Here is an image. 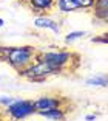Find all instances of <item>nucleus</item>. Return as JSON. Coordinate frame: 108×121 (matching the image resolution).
<instances>
[{"instance_id":"nucleus-1","label":"nucleus","mask_w":108,"mask_h":121,"mask_svg":"<svg viewBox=\"0 0 108 121\" xmlns=\"http://www.w3.org/2000/svg\"><path fill=\"white\" fill-rule=\"evenodd\" d=\"M37 48L32 45H16V47H0V60L6 62L16 71H22L36 62Z\"/></svg>"},{"instance_id":"nucleus-2","label":"nucleus","mask_w":108,"mask_h":121,"mask_svg":"<svg viewBox=\"0 0 108 121\" xmlns=\"http://www.w3.org/2000/svg\"><path fill=\"white\" fill-rule=\"evenodd\" d=\"M36 60H43L54 68L63 71H73L79 67L80 56L71 50H54V51H37Z\"/></svg>"},{"instance_id":"nucleus-3","label":"nucleus","mask_w":108,"mask_h":121,"mask_svg":"<svg viewBox=\"0 0 108 121\" xmlns=\"http://www.w3.org/2000/svg\"><path fill=\"white\" fill-rule=\"evenodd\" d=\"M60 73H62L60 70L54 68L52 65L46 64L43 60H36L31 65H28L25 70L19 71V75L22 78L28 79V81H32V82H43L49 76H56V75H60Z\"/></svg>"},{"instance_id":"nucleus-4","label":"nucleus","mask_w":108,"mask_h":121,"mask_svg":"<svg viewBox=\"0 0 108 121\" xmlns=\"http://www.w3.org/2000/svg\"><path fill=\"white\" fill-rule=\"evenodd\" d=\"M5 113L12 121H23L36 113V107L32 99H14V103L6 107Z\"/></svg>"},{"instance_id":"nucleus-5","label":"nucleus","mask_w":108,"mask_h":121,"mask_svg":"<svg viewBox=\"0 0 108 121\" xmlns=\"http://www.w3.org/2000/svg\"><path fill=\"white\" fill-rule=\"evenodd\" d=\"M94 0H56V8L62 14L93 9Z\"/></svg>"},{"instance_id":"nucleus-6","label":"nucleus","mask_w":108,"mask_h":121,"mask_svg":"<svg viewBox=\"0 0 108 121\" xmlns=\"http://www.w3.org/2000/svg\"><path fill=\"white\" fill-rule=\"evenodd\" d=\"M70 101L65 99L63 96L57 95H43L39 96L37 99H34V107L36 113L42 110H51V109H57V107H65V104H68Z\"/></svg>"},{"instance_id":"nucleus-7","label":"nucleus","mask_w":108,"mask_h":121,"mask_svg":"<svg viewBox=\"0 0 108 121\" xmlns=\"http://www.w3.org/2000/svg\"><path fill=\"white\" fill-rule=\"evenodd\" d=\"M29 9L36 14H43L56 8V0H26Z\"/></svg>"},{"instance_id":"nucleus-8","label":"nucleus","mask_w":108,"mask_h":121,"mask_svg":"<svg viewBox=\"0 0 108 121\" xmlns=\"http://www.w3.org/2000/svg\"><path fill=\"white\" fill-rule=\"evenodd\" d=\"M34 26L39 28V30H51V31L56 33V34L60 33V25L54 19L46 17V16H37V17L34 19Z\"/></svg>"},{"instance_id":"nucleus-9","label":"nucleus","mask_w":108,"mask_h":121,"mask_svg":"<svg viewBox=\"0 0 108 121\" xmlns=\"http://www.w3.org/2000/svg\"><path fill=\"white\" fill-rule=\"evenodd\" d=\"M66 107H57V109H51V110H42V112H37V115L46 118V120H51V121H65L66 120Z\"/></svg>"},{"instance_id":"nucleus-10","label":"nucleus","mask_w":108,"mask_h":121,"mask_svg":"<svg viewBox=\"0 0 108 121\" xmlns=\"http://www.w3.org/2000/svg\"><path fill=\"white\" fill-rule=\"evenodd\" d=\"M87 86L91 87H108V75L107 73H99V75H94L91 78H88L85 81Z\"/></svg>"},{"instance_id":"nucleus-11","label":"nucleus","mask_w":108,"mask_h":121,"mask_svg":"<svg viewBox=\"0 0 108 121\" xmlns=\"http://www.w3.org/2000/svg\"><path fill=\"white\" fill-rule=\"evenodd\" d=\"M84 36H87V31H70L65 36V43H73L74 40L80 39Z\"/></svg>"},{"instance_id":"nucleus-12","label":"nucleus","mask_w":108,"mask_h":121,"mask_svg":"<svg viewBox=\"0 0 108 121\" xmlns=\"http://www.w3.org/2000/svg\"><path fill=\"white\" fill-rule=\"evenodd\" d=\"M91 42H93V43H102V45H107V43H108V31L91 37Z\"/></svg>"},{"instance_id":"nucleus-13","label":"nucleus","mask_w":108,"mask_h":121,"mask_svg":"<svg viewBox=\"0 0 108 121\" xmlns=\"http://www.w3.org/2000/svg\"><path fill=\"white\" fill-rule=\"evenodd\" d=\"M108 9V0H94L93 11H104Z\"/></svg>"},{"instance_id":"nucleus-14","label":"nucleus","mask_w":108,"mask_h":121,"mask_svg":"<svg viewBox=\"0 0 108 121\" xmlns=\"http://www.w3.org/2000/svg\"><path fill=\"white\" fill-rule=\"evenodd\" d=\"M94 13V19H97L100 22H107L108 23V9H104V11H93Z\"/></svg>"},{"instance_id":"nucleus-15","label":"nucleus","mask_w":108,"mask_h":121,"mask_svg":"<svg viewBox=\"0 0 108 121\" xmlns=\"http://www.w3.org/2000/svg\"><path fill=\"white\" fill-rule=\"evenodd\" d=\"M16 98H12V96H0V106H3L5 109H6L8 106H11V104L14 103Z\"/></svg>"},{"instance_id":"nucleus-16","label":"nucleus","mask_w":108,"mask_h":121,"mask_svg":"<svg viewBox=\"0 0 108 121\" xmlns=\"http://www.w3.org/2000/svg\"><path fill=\"white\" fill-rule=\"evenodd\" d=\"M96 118H97L96 115H87V117H85V121H94Z\"/></svg>"},{"instance_id":"nucleus-17","label":"nucleus","mask_w":108,"mask_h":121,"mask_svg":"<svg viewBox=\"0 0 108 121\" xmlns=\"http://www.w3.org/2000/svg\"><path fill=\"white\" fill-rule=\"evenodd\" d=\"M5 25V20H3V19H2V17H0V28H2V26H3Z\"/></svg>"},{"instance_id":"nucleus-18","label":"nucleus","mask_w":108,"mask_h":121,"mask_svg":"<svg viewBox=\"0 0 108 121\" xmlns=\"http://www.w3.org/2000/svg\"><path fill=\"white\" fill-rule=\"evenodd\" d=\"M0 121H3V117H2V113H0Z\"/></svg>"},{"instance_id":"nucleus-19","label":"nucleus","mask_w":108,"mask_h":121,"mask_svg":"<svg viewBox=\"0 0 108 121\" xmlns=\"http://www.w3.org/2000/svg\"><path fill=\"white\" fill-rule=\"evenodd\" d=\"M3 121H12V120H3Z\"/></svg>"},{"instance_id":"nucleus-20","label":"nucleus","mask_w":108,"mask_h":121,"mask_svg":"<svg viewBox=\"0 0 108 121\" xmlns=\"http://www.w3.org/2000/svg\"><path fill=\"white\" fill-rule=\"evenodd\" d=\"M25 2H26V0H25Z\"/></svg>"}]
</instances>
